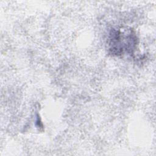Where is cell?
I'll list each match as a JSON object with an SVG mask.
<instances>
[{
	"mask_svg": "<svg viewBox=\"0 0 156 156\" xmlns=\"http://www.w3.org/2000/svg\"><path fill=\"white\" fill-rule=\"evenodd\" d=\"M132 33H130L127 36L123 35L119 31L115 30L111 34L110 38V49L112 52L116 55L121 53L123 50L133 49L135 46L136 39L134 36H132Z\"/></svg>",
	"mask_w": 156,
	"mask_h": 156,
	"instance_id": "cell-1",
	"label": "cell"
}]
</instances>
